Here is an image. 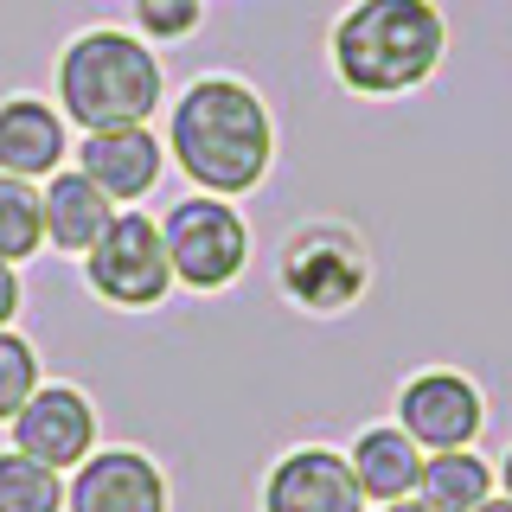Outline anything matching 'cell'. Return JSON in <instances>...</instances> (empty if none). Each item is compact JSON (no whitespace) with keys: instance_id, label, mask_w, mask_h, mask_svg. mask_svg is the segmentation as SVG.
<instances>
[{"instance_id":"cell-1","label":"cell","mask_w":512,"mask_h":512,"mask_svg":"<svg viewBox=\"0 0 512 512\" xmlns=\"http://www.w3.org/2000/svg\"><path fill=\"white\" fill-rule=\"evenodd\" d=\"M167 154L180 160V173L212 199H244L269 180L276 160V122L269 103L244 77H192L173 96L167 116Z\"/></svg>"},{"instance_id":"cell-2","label":"cell","mask_w":512,"mask_h":512,"mask_svg":"<svg viewBox=\"0 0 512 512\" xmlns=\"http://www.w3.org/2000/svg\"><path fill=\"white\" fill-rule=\"evenodd\" d=\"M327 58L352 96H404L448 58V20L436 0H352L333 20Z\"/></svg>"},{"instance_id":"cell-3","label":"cell","mask_w":512,"mask_h":512,"mask_svg":"<svg viewBox=\"0 0 512 512\" xmlns=\"http://www.w3.org/2000/svg\"><path fill=\"white\" fill-rule=\"evenodd\" d=\"M167 96L160 58L148 39L116 26H90L58 52V109L71 128L103 135V128H141Z\"/></svg>"},{"instance_id":"cell-4","label":"cell","mask_w":512,"mask_h":512,"mask_svg":"<svg viewBox=\"0 0 512 512\" xmlns=\"http://www.w3.org/2000/svg\"><path fill=\"white\" fill-rule=\"evenodd\" d=\"M282 295L308 314H346L372 282V250L340 218H308L282 244Z\"/></svg>"},{"instance_id":"cell-5","label":"cell","mask_w":512,"mask_h":512,"mask_svg":"<svg viewBox=\"0 0 512 512\" xmlns=\"http://www.w3.org/2000/svg\"><path fill=\"white\" fill-rule=\"evenodd\" d=\"M160 244H167L173 282L199 288V295H218V288H231L250 263V224L237 218L231 199L192 192V199H180L160 218Z\"/></svg>"},{"instance_id":"cell-6","label":"cell","mask_w":512,"mask_h":512,"mask_svg":"<svg viewBox=\"0 0 512 512\" xmlns=\"http://www.w3.org/2000/svg\"><path fill=\"white\" fill-rule=\"evenodd\" d=\"M84 282L109 308H160L173 288V263L160 244V218L141 212H116L109 231L84 250Z\"/></svg>"},{"instance_id":"cell-7","label":"cell","mask_w":512,"mask_h":512,"mask_svg":"<svg viewBox=\"0 0 512 512\" xmlns=\"http://www.w3.org/2000/svg\"><path fill=\"white\" fill-rule=\"evenodd\" d=\"M397 429L423 448V455H442V448H474L480 429H487V397L468 372L455 365H429V372L404 378L397 391Z\"/></svg>"},{"instance_id":"cell-8","label":"cell","mask_w":512,"mask_h":512,"mask_svg":"<svg viewBox=\"0 0 512 512\" xmlns=\"http://www.w3.org/2000/svg\"><path fill=\"white\" fill-rule=\"evenodd\" d=\"M7 429H13V448H20V455L45 461V468H58V474L84 468L96 455V404L77 384H39Z\"/></svg>"},{"instance_id":"cell-9","label":"cell","mask_w":512,"mask_h":512,"mask_svg":"<svg viewBox=\"0 0 512 512\" xmlns=\"http://www.w3.org/2000/svg\"><path fill=\"white\" fill-rule=\"evenodd\" d=\"M263 512H365V493L340 448L301 442L263 474Z\"/></svg>"},{"instance_id":"cell-10","label":"cell","mask_w":512,"mask_h":512,"mask_svg":"<svg viewBox=\"0 0 512 512\" xmlns=\"http://www.w3.org/2000/svg\"><path fill=\"white\" fill-rule=\"evenodd\" d=\"M64 512H167V474L141 448H96L64 480Z\"/></svg>"},{"instance_id":"cell-11","label":"cell","mask_w":512,"mask_h":512,"mask_svg":"<svg viewBox=\"0 0 512 512\" xmlns=\"http://www.w3.org/2000/svg\"><path fill=\"white\" fill-rule=\"evenodd\" d=\"M77 173H90L116 205H135V199H148L160 186V173H167V141H160L148 122L141 128H103V135H84Z\"/></svg>"},{"instance_id":"cell-12","label":"cell","mask_w":512,"mask_h":512,"mask_svg":"<svg viewBox=\"0 0 512 512\" xmlns=\"http://www.w3.org/2000/svg\"><path fill=\"white\" fill-rule=\"evenodd\" d=\"M64 109L39 103V96H7L0 103V173H13V180H52L64 167V148H71V135H64Z\"/></svg>"},{"instance_id":"cell-13","label":"cell","mask_w":512,"mask_h":512,"mask_svg":"<svg viewBox=\"0 0 512 512\" xmlns=\"http://www.w3.org/2000/svg\"><path fill=\"white\" fill-rule=\"evenodd\" d=\"M346 461H352V480H359L365 506H397V500H416V480H423L429 455L397 423H372L352 436Z\"/></svg>"},{"instance_id":"cell-14","label":"cell","mask_w":512,"mask_h":512,"mask_svg":"<svg viewBox=\"0 0 512 512\" xmlns=\"http://www.w3.org/2000/svg\"><path fill=\"white\" fill-rule=\"evenodd\" d=\"M39 205H45V244L64 250V256H84L96 237L109 231V218H116V199L77 167H58L52 180H45Z\"/></svg>"},{"instance_id":"cell-15","label":"cell","mask_w":512,"mask_h":512,"mask_svg":"<svg viewBox=\"0 0 512 512\" xmlns=\"http://www.w3.org/2000/svg\"><path fill=\"white\" fill-rule=\"evenodd\" d=\"M500 493V474H493L487 455L474 448H442V455L423 461V480H416V500L429 512H480Z\"/></svg>"},{"instance_id":"cell-16","label":"cell","mask_w":512,"mask_h":512,"mask_svg":"<svg viewBox=\"0 0 512 512\" xmlns=\"http://www.w3.org/2000/svg\"><path fill=\"white\" fill-rule=\"evenodd\" d=\"M0 512H64V474L20 448H0Z\"/></svg>"},{"instance_id":"cell-17","label":"cell","mask_w":512,"mask_h":512,"mask_svg":"<svg viewBox=\"0 0 512 512\" xmlns=\"http://www.w3.org/2000/svg\"><path fill=\"white\" fill-rule=\"evenodd\" d=\"M45 244V205L32 180H13L0 173V263H26L32 250Z\"/></svg>"},{"instance_id":"cell-18","label":"cell","mask_w":512,"mask_h":512,"mask_svg":"<svg viewBox=\"0 0 512 512\" xmlns=\"http://www.w3.org/2000/svg\"><path fill=\"white\" fill-rule=\"evenodd\" d=\"M32 391H39V352L7 327L0 333V423H13Z\"/></svg>"},{"instance_id":"cell-19","label":"cell","mask_w":512,"mask_h":512,"mask_svg":"<svg viewBox=\"0 0 512 512\" xmlns=\"http://www.w3.org/2000/svg\"><path fill=\"white\" fill-rule=\"evenodd\" d=\"M199 20H205V0H135L141 39H192Z\"/></svg>"},{"instance_id":"cell-20","label":"cell","mask_w":512,"mask_h":512,"mask_svg":"<svg viewBox=\"0 0 512 512\" xmlns=\"http://www.w3.org/2000/svg\"><path fill=\"white\" fill-rule=\"evenodd\" d=\"M13 314H20V276H13V263H0V333L13 327Z\"/></svg>"},{"instance_id":"cell-21","label":"cell","mask_w":512,"mask_h":512,"mask_svg":"<svg viewBox=\"0 0 512 512\" xmlns=\"http://www.w3.org/2000/svg\"><path fill=\"white\" fill-rule=\"evenodd\" d=\"M500 493H506V500H512V448H506V455H500Z\"/></svg>"},{"instance_id":"cell-22","label":"cell","mask_w":512,"mask_h":512,"mask_svg":"<svg viewBox=\"0 0 512 512\" xmlns=\"http://www.w3.org/2000/svg\"><path fill=\"white\" fill-rule=\"evenodd\" d=\"M378 512H429L423 500H397V506H378Z\"/></svg>"},{"instance_id":"cell-23","label":"cell","mask_w":512,"mask_h":512,"mask_svg":"<svg viewBox=\"0 0 512 512\" xmlns=\"http://www.w3.org/2000/svg\"><path fill=\"white\" fill-rule=\"evenodd\" d=\"M480 512H512V500H506V493H493V500L480 506Z\"/></svg>"}]
</instances>
